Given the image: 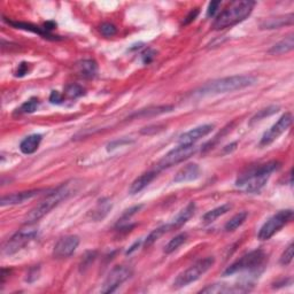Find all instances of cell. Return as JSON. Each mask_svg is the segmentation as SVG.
Returning a JSON list of instances; mask_svg holds the SVG:
<instances>
[{
  "label": "cell",
  "mask_w": 294,
  "mask_h": 294,
  "mask_svg": "<svg viewBox=\"0 0 294 294\" xmlns=\"http://www.w3.org/2000/svg\"><path fill=\"white\" fill-rule=\"evenodd\" d=\"M292 122H293L292 114L291 113L284 114V115L279 118V120L275 123L268 131L264 132L262 138H261L260 146H268L274 143L278 137H281L284 132L292 125Z\"/></svg>",
  "instance_id": "cell-10"
},
{
  "label": "cell",
  "mask_w": 294,
  "mask_h": 294,
  "mask_svg": "<svg viewBox=\"0 0 294 294\" xmlns=\"http://www.w3.org/2000/svg\"><path fill=\"white\" fill-rule=\"evenodd\" d=\"M38 106H39V101H38L37 98H31L29 100L26 101L23 105L20 107V110H17L18 113L22 114H31L37 111Z\"/></svg>",
  "instance_id": "cell-31"
},
{
  "label": "cell",
  "mask_w": 294,
  "mask_h": 294,
  "mask_svg": "<svg viewBox=\"0 0 294 294\" xmlns=\"http://www.w3.org/2000/svg\"><path fill=\"white\" fill-rule=\"evenodd\" d=\"M279 167H281V163H279L278 161H270V162L249 168L241 174L238 178H237L236 185L237 186H243V185L247 182L248 179L253 178V177L264 176V175H268V176H270V175H271L274 172L278 170Z\"/></svg>",
  "instance_id": "cell-11"
},
{
  "label": "cell",
  "mask_w": 294,
  "mask_h": 294,
  "mask_svg": "<svg viewBox=\"0 0 294 294\" xmlns=\"http://www.w3.org/2000/svg\"><path fill=\"white\" fill-rule=\"evenodd\" d=\"M198 14H199V9H198V8L192 9V11L187 14V16L184 18L183 26H187V25H190V23H191V22H193L194 20H196V17L198 16Z\"/></svg>",
  "instance_id": "cell-36"
},
{
  "label": "cell",
  "mask_w": 294,
  "mask_h": 294,
  "mask_svg": "<svg viewBox=\"0 0 294 294\" xmlns=\"http://www.w3.org/2000/svg\"><path fill=\"white\" fill-rule=\"evenodd\" d=\"M186 239H187V235L186 234H179L176 237H174V238L170 240L167 245H165L164 253L165 254H172L177 248L181 247V246L185 243V241H186Z\"/></svg>",
  "instance_id": "cell-29"
},
{
  "label": "cell",
  "mask_w": 294,
  "mask_h": 294,
  "mask_svg": "<svg viewBox=\"0 0 294 294\" xmlns=\"http://www.w3.org/2000/svg\"><path fill=\"white\" fill-rule=\"evenodd\" d=\"M213 130H214V124H203L179 136L178 143L179 145H192L199 139L209 135Z\"/></svg>",
  "instance_id": "cell-13"
},
{
  "label": "cell",
  "mask_w": 294,
  "mask_h": 294,
  "mask_svg": "<svg viewBox=\"0 0 294 294\" xmlns=\"http://www.w3.org/2000/svg\"><path fill=\"white\" fill-rule=\"evenodd\" d=\"M94 257H96V253H90V257H87L84 259V262L82 263V265H80V267H84V268H88L89 267V264L92 262V261L94 260Z\"/></svg>",
  "instance_id": "cell-40"
},
{
  "label": "cell",
  "mask_w": 294,
  "mask_h": 294,
  "mask_svg": "<svg viewBox=\"0 0 294 294\" xmlns=\"http://www.w3.org/2000/svg\"><path fill=\"white\" fill-rule=\"evenodd\" d=\"M248 213L247 212H240L238 214H236L230 221L226 222V224L224 226V230L226 232H232L238 229L239 226H241L245 223V221L247 220Z\"/></svg>",
  "instance_id": "cell-27"
},
{
  "label": "cell",
  "mask_w": 294,
  "mask_h": 294,
  "mask_svg": "<svg viewBox=\"0 0 294 294\" xmlns=\"http://www.w3.org/2000/svg\"><path fill=\"white\" fill-rule=\"evenodd\" d=\"M294 20V15L291 13L285 16H277L272 18H268L265 20L262 25H261V29H279L284 26H292Z\"/></svg>",
  "instance_id": "cell-18"
},
{
  "label": "cell",
  "mask_w": 294,
  "mask_h": 294,
  "mask_svg": "<svg viewBox=\"0 0 294 294\" xmlns=\"http://www.w3.org/2000/svg\"><path fill=\"white\" fill-rule=\"evenodd\" d=\"M214 263H215V259L213 257H208L202 260H199L198 262L192 264L191 267L187 268L186 270H184L183 272L178 275L177 278L175 279V282H174V287L181 288L184 286H187L188 284L198 281V279L200 278L203 274H206L208 270L214 265Z\"/></svg>",
  "instance_id": "cell-5"
},
{
  "label": "cell",
  "mask_w": 294,
  "mask_h": 294,
  "mask_svg": "<svg viewBox=\"0 0 294 294\" xmlns=\"http://www.w3.org/2000/svg\"><path fill=\"white\" fill-rule=\"evenodd\" d=\"M265 254L263 250L255 249L248 254L241 257L236 262L229 265L223 272V276H232V275L238 274L241 271H257L261 267H263L265 262Z\"/></svg>",
  "instance_id": "cell-4"
},
{
  "label": "cell",
  "mask_w": 294,
  "mask_h": 294,
  "mask_svg": "<svg viewBox=\"0 0 294 294\" xmlns=\"http://www.w3.org/2000/svg\"><path fill=\"white\" fill-rule=\"evenodd\" d=\"M79 182L73 179V181L66 182L64 184H61L60 186H58L54 190L50 191V193L47 194V197L43 200L40 203H38L36 207L32 208L29 214L25 217V223L26 224H34L37 221H39L43 219L46 214L53 209L54 207L59 205L61 201L68 199L70 196L77 191L78 190Z\"/></svg>",
  "instance_id": "cell-1"
},
{
  "label": "cell",
  "mask_w": 294,
  "mask_h": 294,
  "mask_svg": "<svg viewBox=\"0 0 294 294\" xmlns=\"http://www.w3.org/2000/svg\"><path fill=\"white\" fill-rule=\"evenodd\" d=\"M293 49H294V36L290 35L284 38L281 41H278L277 44H275L271 49L268 51V53L271 55H281L288 53V52H291Z\"/></svg>",
  "instance_id": "cell-23"
},
{
  "label": "cell",
  "mask_w": 294,
  "mask_h": 294,
  "mask_svg": "<svg viewBox=\"0 0 294 294\" xmlns=\"http://www.w3.org/2000/svg\"><path fill=\"white\" fill-rule=\"evenodd\" d=\"M112 207L113 205L110 199L107 198L101 199V200L98 201L97 206L90 212V216H91V219L94 221H100L102 219H105L108 213L111 212Z\"/></svg>",
  "instance_id": "cell-19"
},
{
  "label": "cell",
  "mask_w": 294,
  "mask_h": 294,
  "mask_svg": "<svg viewBox=\"0 0 294 294\" xmlns=\"http://www.w3.org/2000/svg\"><path fill=\"white\" fill-rule=\"evenodd\" d=\"M293 219V211L285 209L279 211L276 214L272 215L270 219L261 226V229L258 234V238L260 240H268L275 236L277 232L283 229L287 223H290Z\"/></svg>",
  "instance_id": "cell-6"
},
{
  "label": "cell",
  "mask_w": 294,
  "mask_h": 294,
  "mask_svg": "<svg viewBox=\"0 0 294 294\" xmlns=\"http://www.w3.org/2000/svg\"><path fill=\"white\" fill-rule=\"evenodd\" d=\"M200 175H201V169L197 163H188L176 174V176L174 178V182L175 183L192 182L200 177Z\"/></svg>",
  "instance_id": "cell-15"
},
{
  "label": "cell",
  "mask_w": 294,
  "mask_h": 294,
  "mask_svg": "<svg viewBox=\"0 0 294 294\" xmlns=\"http://www.w3.org/2000/svg\"><path fill=\"white\" fill-rule=\"evenodd\" d=\"M77 73L83 78H93L98 73V65L94 60H82L76 66Z\"/></svg>",
  "instance_id": "cell-21"
},
{
  "label": "cell",
  "mask_w": 294,
  "mask_h": 294,
  "mask_svg": "<svg viewBox=\"0 0 294 294\" xmlns=\"http://www.w3.org/2000/svg\"><path fill=\"white\" fill-rule=\"evenodd\" d=\"M84 93V90L82 87H79L77 84H72V85H68L67 88H66V94L69 98H78L80 96H83Z\"/></svg>",
  "instance_id": "cell-32"
},
{
  "label": "cell",
  "mask_w": 294,
  "mask_h": 294,
  "mask_svg": "<svg viewBox=\"0 0 294 294\" xmlns=\"http://www.w3.org/2000/svg\"><path fill=\"white\" fill-rule=\"evenodd\" d=\"M100 32L105 37H113L116 35L117 29L115 26L112 25V23H102L100 26Z\"/></svg>",
  "instance_id": "cell-34"
},
{
  "label": "cell",
  "mask_w": 294,
  "mask_h": 294,
  "mask_svg": "<svg viewBox=\"0 0 294 294\" xmlns=\"http://www.w3.org/2000/svg\"><path fill=\"white\" fill-rule=\"evenodd\" d=\"M140 244H141V240H139V241H138V240H137V241H136V243H135L134 245H132V246H131V247H130L129 249H128V250H127V254H131L132 252H135V250L137 249V247H139V246H140Z\"/></svg>",
  "instance_id": "cell-42"
},
{
  "label": "cell",
  "mask_w": 294,
  "mask_h": 294,
  "mask_svg": "<svg viewBox=\"0 0 294 294\" xmlns=\"http://www.w3.org/2000/svg\"><path fill=\"white\" fill-rule=\"evenodd\" d=\"M5 21H6L8 25H11L13 27L17 28V29H23V30H27V31H31L34 32V34L39 35L44 38H47V39H58V38L54 37L53 35H51L50 32H47L44 28H39V27H36L34 25H30V23H23V22H14V21H8L6 18H4Z\"/></svg>",
  "instance_id": "cell-20"
},
{
  "label": "cell",
  "mask_w": 294,
  "mask_h": 294,
  "mask_svg": "<svg viewBox=\"0 0 294 294\" xmlns=\"http://www.w3.org/2000/svg\"><path fill=\"white\" fill-rule=\"evenodd\" d=\"M44 27H45L44 29H45L47 32H50L52 29H54V28L56 27V25H55L54 22H47V23H45Z\"/></svg>",
  "instance_id": "cell-43"
},
{
  "label": "cell",
  "mask_w": 294,
  "mask_h": 294,
  "mask_svg": "<svg viewBox=\"0 0 294 294\" xmlns=\"http://www.w3.org/2000/svg\"><path fill=\"white\" fill-rule=\"evenodd\" d=\"M156 175H158V172H149V173L140 175V176L138 178H136L130 185L129 193L134 196V194H137L140 191H143V190L146 186H149V185L152 183V181H153V179L156 177Z\"/></svg>",
  "instance_id": "cell-17"
},
{
  "label": "cell",
  "mask_w": 294,
  "mask_h": 294,
  "mask_svg": "<svg viewBox=\"0 0 294 294\" xmlns=\"http://www.w3.org/2000/svg\"><path fill=\"white\" fill-rule=\"evenodd\" d=\"M28 70H29V66H28V64H26V62H22V64L18 65L16 76H18V77H22V76H25L26 74H28Z\"/></svg>",
  "instance_id": "cell-39"
},
{
  "label": "cell",
  "mask_w": 294,
  "mask_h": 294,
  "mask_svg": "<svg viewBox=\"0 0 294 294\" xmlns=\"http://www.w3.org/2000/svg\"><path fill=\"white\" fill-rule=\"evenodd\" d=\"M38 234V230L34 227H27V229H22L17 231L15 235L11 237L5 245L3 246V253L5 255H13L21 250L25 246L30 243L31 240L35 239V237Z\"/></svg>",
  "instance_id": "cell-8"
},
{
  "label": "cell",
  "mask_w": 294,
  "mask_h": 294,
  "mask_svg": "<svg viewBox=\"0 0 294 294\" xmlns=\"http://www.w3.org/2000/svg\"><path fill=\"white\" fill-rule=\"evenodd\" d=\"M79 245V238L75 235L66 236L59 239L58 243L55 244L53 249V257L55 259H66L69 258L70 255L77 249Z\"/></svg>",
  "instance_id": "cell-12"
},
{
  "label": "cell",
  "mask_w": 294,
  "mask_h": 294,
  "mask_svg": "<svg viewBox=\"0 0 294 294\" xmlns=\"http://www.w3.org/2000/svg\"><path fill=\"white\" fill-rule=\"evenodd\" d=\"M174 110V106H169V105H165V106H156V107H149L146 108V110H140L135 114H132L131 118H140V117H153L156 115H161V114H164V113H169Z\"/></svg>",
  "instance_id": "cell-24"
},
{
  "label": "cell",
  "mask_w": 294,
  "mask_h": 294,
  "mask_svg": "<svg viewBox=\"0 0 294 294\" xmlns=\"http://www.w3.org/2000/svg\"><path fill=\"white\" fill-rule=\"evenodd\" d=\"M50 101L52 103H56V105H59V103H62V101H64L62 94L58 91H52L51 96H50Z\"/></svg>",
  "instance_id": "cell-38"
},
{
  "label": "cell",
  "mask_w": 294,
  "mask_h": 294,
  "mask_svg": "<svg viewBox=\"0 0 294 294\" xmlns=\"http://www.w3.org/2000/svg\"><path fill=\"white\" fill-rule=\"evenodd\" d=\"M194 212H196V203L191 201L190 203H187L186 207L183 208V209L178 213L177 216L175 217L172 223H169L170 231L179 229V227L183 226L185 223L193 216Z\"/></svg>",
  "instance_id": "cell-16"
},
{
  "label": "cell",
  "mask_w": 294,
  "mask_h": 294,
  "mask_svg": "<svg viewBox=\"0 0 294 294\" xmlns=\"http://www.w3.org/2000/svg\"><path fill=\"white\" fill-rule=\"evenodd\" d=\"M168 231H170V226L169 224H165L158 227L151 232V234L146 237V239L144 241V246L145 247H149V246L153 245L156 240H159L161 237H162L164 234H167Z\"/></svg>",
  "instance_id": "cell-28"
},
{
  "label": "cell",
  "mask_w": 294,
  "mask_h": 294,
  "mask_svg": "<svg viewBox=\"0 0 294 294\" xmlns=\"http://www.w3.org/2000/svg\"><path fill=\"white\" fill-rule=\"evenodd\" d=\"M243 285H226V284H213L201 290V293H238L246 292L247 290L241 288Z\"/></svg>",
  "instance_id": "cell-25"
},
{
  "label": "cell",
  "mask_w": 294,
  "mask_h": 294,
  "mask_svg": "<svg viewBox=\"0 0 294 294\" xmlns=\"http://www.w3.org/2000/svg\"><path fill=\"white\" fill-rule=\"evenodd\" d=\"M293 257H294V246H293V244H291L283 252L279 262H281V264H283V265H288L293 261Z\"/></svg>",
  "instance_id": "cell-33"
},
{
  "label": "cell",
  "mask_w": 294,
  "mask_h": 294,
  "mask_svg": "<svg viewBox=\"0 0 294 294\" xmlns=\"http://www.w3.org/2000/svg\"><path fill=\"white\" fill-rule=\"evenodd\" d=\"M197 147L194 144L192 145H179L176 149L168 152L162 159L160 160L158 163V170H163L176 165L178 163L183 162V161L191 158L192 155L197 153Z\"/></svg>",
  "instance_id": "cell-7"
},
{
  "label": "cell",
  "mask_w": 294,
  "mask_h": 294,
  "mask_svg": "<svg viewBox=\"0 0 294 294\" xmlns=\"http://www.w3.org/2000/svg\"><path fill=\"white\" fill-rule=\"evenodd\" d=\"M254 6L255 3L250 2V0L231 3L216 16L214 23H213V28L215 30H223L238 25L252 14Z\"/></svg>",
  "instance_id": "cell-2"
},
{
  "label": "cell",
  "mask_w": 294,
  "mask_h": 294,
  "mask_svg": "<svg viewBox=\"0 0 294 294\" xmlns=\"http://www.w3.org/2000/svg\"><path fill=\"white\" fill-rule=\"evenodd\" d=\"M278 111H279L278 106H269L267 108H263V110L259 111L252 117V120H250V124H253V123H255V122H259L261 120H263V118L267 117V116H271V115H274V114H276Z\"/></svg>",
  "instance_id": "cell-30"
},
{
  "label": "cell",
  "mask_w": 294,
  "mask_h": 294,
  "mask_svg": "<svg viewBox=\"0 0 294 294\" xmlns=\"http://www.w3.org/2000/svg\"><path fill=\"white\" fill-rule=\"evenodd\" d=\"M41 139H43L41 135H38V134H34V135L26 137V138L23 139L20 144L21 152L25 154L35 153L41 143Z\"/></svg>",
  "instance_id": "cell-22"
},
{
  "label": "cell",
  "mask_w": 294,
  "mask_h": 294,
  "mask_svg": "<svg viewBox=\"0 0 294 294\" xmlns=\"http://www.w3.org/2000/svg\"><path fill=\"white\" fill-rule=\"evenodd\" d=\"M43 191H44V190H29V191H25V192L8 194V196H5L2 198V200H0V205H2V207L18 205V203H23L27 200H30V199L39 196Z\"/></svg>",
  "instance_id": "cell-14"
},
{
  "label": "cell",
  "mask_w": 294,
  "mask_h": 294,
  "mask_svg": "<svg viewBox=\"0 0 294 294\" xmlns=\"http://www.w3.org/2000/svg\"><path fill=\"white\" fill-rule=\"evenodd\" d=\"M154 58V52H152V51H149L147 53H145L143 55V61H144V64H150L152 59Z\"/></svg>",
  "instance_id": "cell-41"
},
{
  "label": "cell",
  "mask_w": 294,
  "mask_h": 294,
  "mask_svg": "<svg viewBox=\"0 0 294 294\" xmlns=\"http://www.w3.org/2000/svg\"><path fill=\"white\" fill-rule=\"evenodd\" d=\"M258 78L253 75H236L230 76V77H224L221 79L213 80L203 85L198 90V93L201 96L206 94H219V93H226L237 91L252 85L257 84Z\"/></svg>",
  "instance_id": "cell-3"
},
{
  "label": "cell",
  "mask_w": 294,
  "mask_h": 294,
  "mask_svg": "<svg viewBox=\"0 0 294 294\" xmlns=\"http://www.w3.org/2000/svg\"><path fill=\"white\" fill-rule=\"evenodd\" d=\"M141 207H143L141 205H139V206H135V207L130 208V209L125 211V213H124V214H123V216H122V219H121V220H118V224H120V223H122V222H124V221H128V220H129L132 215H135L137 212H139V209H140Z\"/></svg>",
  "instance_id": "cell-35"
},
{
  "label": "cell",
  "mask_w": 294,
  "mask_h": 294,
  "mask_svg": "<svg viewBox=\"0 0 294 294\" xmlns=\"http://www.w3.org/2000/svg\"><path fill=\"white\" fill-rule=\"evenodd\" d=\"M231 208L232 205H230V203H224V205H222L220 207H216L214 209L207 212L206 214L202 216V222L205 223V224H211V223L215 222L219 217L225 215L227 212H230Z\"/></svg>",
  "instance_id": "cell-26"
},
{
  "label": "cell",
  "mask_w": 294,
  "mask_h": 294,
  "mask_svg": "<svg viewBox=\"0 0 294 294\" xmlns=\"http://www.w3.org/2000/svg\"><path fill=\"white\" fill-rule=\"evenodd\" d=\"M222 5L221 2H212L209 4V6H208V11H207V15L208 16H214L216 12L219 11L220 6Z\"/></svg>",
  "instance_id": "cell-37"
},
{
  "label": "cell",
  "mask_w": 294,
  "mask_h": 294,
  "mask_svg": "<svg viewBox=\"0 0 294 294\" xmlns=\"http://www.w3.org/2000/svg\"><path fill=\"white\" fill-rule=\"evenodd\" d=\"M132 270L125 265H116L115 268L111 270L108 274L106 281L103 282V285L101 288L102 293H113L121 284L124 283L131 277Z\"/></svg>",
  "instance_id": "cell-9"
}]
</instances>
